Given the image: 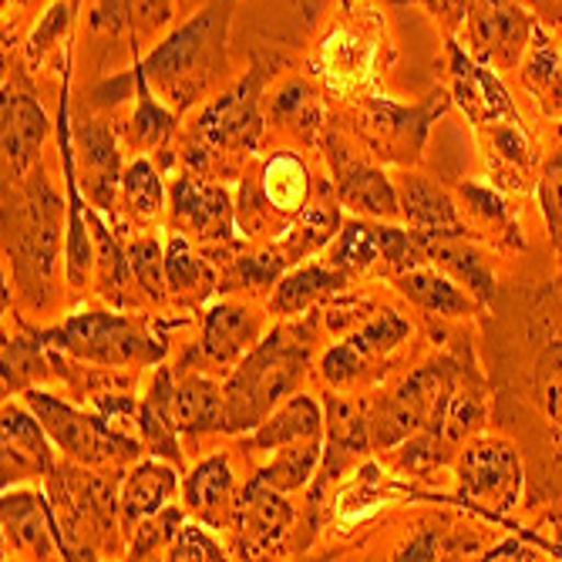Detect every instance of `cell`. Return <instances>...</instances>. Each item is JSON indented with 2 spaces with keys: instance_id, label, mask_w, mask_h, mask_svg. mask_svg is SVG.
I'll return each mask as SVG.
<instances>
[{
  "instance_id": "obj_1",
  "label": "cell",
  "mask_w": 562,
  "mask_h": 562,
  "mask_svg": "<svg viewBox=\"0 0 562 562\" xmlns=\"http://www.w3.org/2000/svg\"><path fill=\"white\" fill-rule=\"evenodd\" d=\"M233 11L236 0H216L151 47L145 61H138V71L145 75L151 91H159L176 112L195 105L202 94H210L226 78V41Z\"/></svg>"
},
{
  "instance_id": "obj_2",
  "label": "cell",
  "mask_w": 562,
  "mask_h": 562,
  "mask_svg": "<svg viewBox=\"0 0 562 562\" xmlns=\"http://www.w3.org/2000/svg\"><path fill=\"white\" fill-rule=\"evenodd\" d=\"M61 206L41 166L18 182H4V252L18 290L41 306L55 286L61 260Z\"/></svg>"
},
{
  "instance_id": "obj_3",
  "label": "cell",
  "mask_w": 562,
  "mask_h": 562,
  "mask_svg": "<svg viewBox=\"0 0 562 562\" xmlns=\"http://www.w3.org/2000/svg\"><path fill=\"white\" fill-rule=\"evenodd\" d=\"M306 361H311V347L303 344V334L286 327L263 334L223 384L226 431L239 435L260 428L290 394H296Z\"/></svg>"
},
{
  "instance_id": "obj_4",
  "label": "cell",
  "mask_w": 562,
  "mask_h": 562,
  "mask_svg": "<svg viewBox=\"0 0 562 562\" xmlns=\"http://www.w3.org/2000/svg\"><path fill=\"white\" fill-rule=\"evenodd\" d=\"M44 340L78 361L98 368H145L162 364L166 340L151 334L148 321L112 314V311H81L71 314L61 327L44 330Z\"/></svg>"
},
{
  "instance_id": "obj_5",
  "label": "cell",
  "mask_w": 562,
  "mask_h": 562,
  "mask_svg": "<svg viewBox=\"0 0 562 562\" xmlns=\"http://www.w3.org/2000/svg\"><path fill=\"white\" fill-rule=\"evenodd\" d=\"M458 368H462V357L445 353V357H435V361H428L418 371L407 374L371 412L374 448L394 451L397 445H404L418 431H428L438 441L441 415H445V404L451 397Z\"/></svg>"
},
{
  "instance_id": "obj_6",
  "label": "cell",
  "mask_w": 562,
  "mask_h": 562,
  "mask_svg": "<svg viewBox=\"0 0 562 562\" xmlns=\"http://www.w3.org/2000/svg\"><path fill=\"white\" fill-rule=\"evenodd\" d=\"M24 404L37 415V422L44 425L50 441H55L68 458H75V462H85V465L135 462L145 448L135 435L115 431L98 412H81V407L61 401L58 394H47L41 387H27Z\"/></svg>"
},
{
  "instance_id": "obj_7",
  "label": "cell",
  "mask_w": 562,
  "mask_h": 562,
  "mask_svg": "<svg viewBox=\"0 0 562 562\" xmlns=\"http://www.w3.org/2000/svg\"><path fill=\"white\" fill-rule=\"evenodd\" d=\"M522 495V462L519 451L502 438H479L465 445L458 458V488L454 502L472 513H482L488 522H505Z\"/></svg>"
},
{
  "instance_id": "obj_8",
  "label": "cell",
  "mask_w": 562,
  "mask_h": 562,
  "mask_svg": "<svg viewBox=\"0 0 562 562\" xmlns=\"http://www.w3.org/2000/svg\"><path fill=\"white\" fill-rule=\"evenodd\" d=\"M371 415H364L361 404L330 397L327 401V431H324V458L314 482L306 485V536L303 549L321 532L324 522V498L330 485H337L361 458L371 451Z\"/></svg>"
},
{
  "instance_id": "obj_9",
  "label": "cell",
  "mask_w": 562,
  "mask_h": 562,
  "mask_svg": "<svg viewBox=\"0 0 562 562\" xmlns=\"http://www.w3.org/2000/svg\"><path fill=\"white\" fill-rule=\"evenodd\" d=\"M448 105H451V94L441 88H435L425 101H418L412 109L374 94V98H364V105H361V115H364L361 132L378 156L391 162H418L431 125L448 112Z\"/></svg>"
},
{
  "instance_id": "obj_10",
  "label": "cell",
  "mask_w": 562,
  "mask_h": 562,
  "mask_svg": "<svg viewBox=\"0 0 562 562\" xmlns=\"http://www.w3.org/2000/svg\"><path fill=\"white\" fill-rule=\"evenodd\" d=\"M263 88H267L263 68H252L229 91L210 101L195 122L199 142L229 151L257 148L263 138Z\"/></svg>"
},
{
  "instance_id": "obj_11",
  "label": "cell",
  "mask_w": 562,
  "mask_h": 562,
  "mask_svg": "<svg viewBox=\"0 0 562 562\" xmlns=\"http://www.w3.org/2000/svg\"><path fill=\"white\" fill-rule=\"evenodd\" d=\"M465 34L472 44L469 55L475 61L513 71L532 44L536 21L526 8H519V0H475L465 21Z\"/></svg>"
},
{
  "instance_id": "obj_12",
  "label": "cell",
  "mask_w": 562,
  "mask_h": 562,
  "mask_svg": "<svg viewBox=\"0 0 562 562\" xmlns=\"http://www.w3.org/2000/svg\"><path fill=\"white\" fill-rule=\"evenodd\" d=\"M407 337H412V324H407L394 306H384V311H374L371 321H364L361 330L347 334L340 344H334L321 357V374L334 387L361 381L371 374V368L381 357L397 350Z\"/></svg>"
},
{
  "instance_id": "obj_13",
  "label": "cell",
  "mask_w": 562,
  "mask_h": 562,
  "mask_svg": "<svg viewBox=\"0 0 562 562\" xmlns=\"http://www.w3.org/2000/svg\"><path fill=\"white\" fill-rule=\"evenodd\" d=\"M293 519H296V513L283 498V492L249 479V485L236 498L233 522H229V529L236 536V552L243 559H270L273 552L283 549V539H286Z\"/></svg>"
},
{
  "instance_id": "obj_14",
  "label": "cell",
  "mask_w": 562,
  "mask_h": 562,
  "mask_svg": "<svg viewBox=\"0 0 562 562\" xmlns=\"http://www.w3.org/2000/svg\"><path fill=\"white\" fill-rule=\"evenodd\" d=\"M58 151L65 166V186H68V213H65V277L75 290L88 286V277L94 273V243L88 226V202L81 199V179L75 162V135H71V115H68V75L61 88V115H58Z\"/></svg>"
},
{
  "instance_id": "obj_15",
  "label": "cell",
  "mask_w": 562,
  "mask_h": 562,
  "mask_svg": "<svg viewBox=\"0 0 562 562\" xmlns=\"http://www.w3.org/2000/svg\"><path fill=\"white\" fill-rule=\"evenodd\" d=\"M327 159L334 169V195L340 199V206L353 210L357 216L381 220V223L401 220L397 186L381 169H374L364 159H357L353 151L347 145H340L337 138L327 142Z\"/></svg>"
},
{
  "instance_id": "obj_16",
  "label": "cell",
  "mask_w": 562,
  "mask_h": 562,
  "mask_svg": "<svg viewBox=\"0 0 562 562\" xmlns=\"http://www.w3.org/2000/svg\"><path fill=\"white\" fill-rule=\"evenodd\" d=\"M4 546L27 559H75L71 542L58 529V513L41 492L4 488Z\"/></svg>"
},
{
  "instance_id": "obj_17",
  "label": "cell",
  "mask_w": 562,
  "mask_h": 562,
  "mask_svg": "<svg viewBox=\"0 0 562 562\" xmlns=\"http://www.w3.org/2000/svg\"><path fill=\"white\" fill-rule=\"evenodd\" d=\"M448 68H451V98L458 101L472 125H495V122H522L516 101L508 98L498 75L475 61L458 41H448Z\"/></svg>"
},
{
  "instance_id": "obj_18",
  "label": "cell",
  "mask_w": 562,
  "mask_h": 562,
  "mask_svg": "<svg viewBox=\"0 0 562 562\" xmlns=\"http://www.w3.org/2000/svg\"><path fill=\"white\" fill-rule=\"evenodd\" d=\"M47 115L31 91L27 78L18 75L4 81V179L18 182L37 166L41 145L47 138Z\"/></svg>"
},
{
  "instance_id": "obj_19",
  "label": "cell",
  "mask_w": 562,
  "mask_h": 562,
  "mask_svg": "<svg viewBox=\"0 0 562 562\" xmlns=\"http://www.w3.org/2000/svg\"><path fill=\"white\" fill-rule=\"evenodd\" d=\"M55 441L31 407L4 404V488L24 479H47L55 472Z\"/></svg>"
},
{
  "instance_id": "obj_20",
  "label": "cell",
  "mask_w": 562,
  "mask_h": 562,
  "mask_svg": "<svg viewBox=\"0 0 562 562\" xmlns=\"http://www.w3.org/2000/svg\"><path fill=\"white\" fill-rule=\"evenodd\" d=\"M401 195V216L415 233L425 239H469V226L458 216V202L445 186L428 176L407 172L397 186Z\"/></svg>"
},
{
  "instance_id": "obj_21",
  "label": "cell",
  "mask_w": 562,
  "mask_h": 562,
  "mask_svg": "<svg viewBox=\"0 0 562 562\" xmlns=\"http://www.w3.org/2000/svg\"><path fill=\"white\" fill-rule=\"evenodd\" d=\"M172 216L182 229L206 243H229L236 236V210L223 186H206L182 176L172 189Z\"/></svg>"
},
{
  "instance_id": "obj_22",
  "label": "cell",
  "mask_w": 562,
  "mask_h": 562,
  "mask_svg": "<svg viewBox=\"0 0 562 562\" xmlns=\"http://www.w3.org/2000/svg\"><path fill=\"white\" fill-rule=\"evenodd\" d=\"M75 145H78V156H81V166H85V189L88 195L94 199V206L101 213H112L115 210V192L122 189V151H119V142L115 135L101 125V122H91V119H81L75 128Z\"/></svg>"
},
{
  "instance_id": "obj_23",
  "label": "cell",
  "mask_w": 562,
  "mask_h": 562,
  "mask_svg": "<svg viewBox=\"0 0 562 562\" xmlns=\"http://www.w3.org/2000/svg\"><path fill=\"white\" fill-rule=\"evenodd\" d=\"M260 340V314L243 303H216L202 314L199 353L213 364H239Z\"/></svg>"
},
{
  "instance_id": "obj_24",
  "label": "cell",
  "mask_w": 562,
  "mask_h": 562,
  "mask_svg": "<svg viewBox=\"0 0 562 562\" xmlns=\"http://www.w3.org/2000/svg\"><path fill=\"white\" fill-rule=\"evenodd\" d=\"M179 488V465L166 462V458H145V462H138L125 482H122V492H119V513H122V529L125 536L148 516L162 513V508L172 502Z\"/></svg>"
},
{
  "instance_id": "obj_25",
  "label": "cell",
  "mask_w": 562,
  "mask_h": 562,
  "mask_svg": "<svg viewBox=\"0 0 562 562\" xmlns=\"http://www.w3.org/2000/svg\"><path fill=\"white\" fill-rule=\"evenodd\" d=\"M485 415H488V387H485L482 374L475 371V364L462 361L451 397L445 404L441 428H438V445H441L445 458H451L465 441H472L479 435V428L485 425Z\"/></svg>"
},
{
  "instance_id": "obj_26",
  "label": "cell",
  "mask_w": 562,
  "mask_h": 562,
  "mask_svg": "<svg viewBox=\"0 0 562 562\" xmlns=\"http://www.w3.org/2000/svg\"><path fill=\"white\" fill-rule=\"evenodd\" d=\"M179 422H176V381L169 368H159L148 384V394L138 404V438L148 454L182 465L179 448Z\"/></svg>"
},
{
  "instance_id": "obj_27",
  "label": "cell",
  "mask_w": 562,
  "mask_h": 562,
  "mask_svg": "<svg viewBox=\"0 0 562 562\" xmlns=\"http://www.w3.org/2000/svg\"><path fill=\"white\" fill-rule=\"evenodd\" d=\"M186 495V508L210 529H226L233 522V469H229V458L223 454H210L186 475L182 485Z\"/></svg>"
},
{
  "instance_id": "obj_28",
  "label": "cell",
  "mask_w": 562,
  "mask_h": 562,
  "mask_svg": "<svg viewBox=\"0 0 562 562\" xmlns=\"http://www.w3.org/2000/svg\"><path fill=\"white\" fill-rule=\"evenodd\" d=\"M340 199L324 189L314 202H306V206L290 220V226L277 236L273 249L280 257L293 267L300 260H306L311 252L324 249L337 233H340Z\"/></svg>"
},
{
  "instance_id": "obj_29",
  "label": "cell",
  "mask_w": 562,
  "mask_h": 562,
  "mask_svg": "<svg viewBox=\"0 0 562 562\" xmlns=\"http://www.w3.org/2000/svg\"><path fill=\"white\" fill-rule=\"evenodd\" d=\"M397 293L415 303L418 311L425 314H438V317H469L475 314V296L469 290H462V283H458L454 277H448L445 270H431V267H412L404 270L397 277H391Z\"/></svg>"
},
{
  "instance_id": "obj_30",
  "label": "cell",
  "mask_w": 562,
  "mask_h": 562,
  "mask_svg": "<svg viewBox=\"0 0 562 562\" xmlns=\"http://www.w3.org/2000/svg\"><path fill=\"white\" fill-rule=\"evenodd\" d=\"M347 283H350V273H344L337 267H321V263L296 267L273 286L270 311L280 317H300L306 311H314V306L340 296L347 290Z\"/></svg>"
},
{
  "instance_id": "obj_31",
  "label": "cell",
  "mask_w": 562,
  "mask_h": 562,
  "mask_svg": "<svg viewBox=\"0 0 562 562\" xmlns=\"http://www.w3.org/2000/svg\"><path fill=\"white\" fill-rule=\"evenodd\" d=\"M324 431H327V418L321 412V404L311 394H290L260 428H252V435L246 438V448L277 451L303 438H324Z\"/></svg>"
},
{
  "instance_id": "obj_32",
  "label": "cell",
  "mask_w": 562,
  "mask_h": 562,
  "mask_svg": "<svg viewBox=\"0 0 562 562\" xmlns=\"http://www.w3.org/2000/svg\"><path fill=\"white\" fill-rule=\"evenodd\" d=\"M374 65V41L357 27H337L321 47V75L340 94L371 81Z\"/></svg>"
},
{
  "instance_id": "obj_33",
  "label": "cell",
  "mask_w": 562,
  "mask_h": 562,
  "mask_svg": "<svg viewBox=\"0 0 562 562\" xmlns=\"http://www.w3.org/2000/svg\"><path fill=\"white\" fill-rule=\"evenodd\" d=\"M428 263L462 283L475 303L495 300V273L485 252L469 239H428Z\"/></svg>"
},
{
  "instance_id": "obj_34",
  "label": "cell",
  "mask_w": 562,
  "mask_h": 562,
  "mask_svg": "<svg viewBox=\"0 0 562 562\" xmlns=\"http://www.w3.org/2000/svg\"><path fill=\"white\" fill-rule=\"evenodd\" d=\"M176 422L186 438L210 431H226V401L223 387L206 374H189L176 384Z\"/></svg>"
},
{
  "instance_id": "obj_35",
  "label": "cell",
  "mask_w": 562,
  "mask_h": 562,
  "mask_svg": "<svg viewBox=\"0 0 562 562\" xmlns=\"http://www.w3.org/2000/svg\"><path fill=\"white\" fill-rule=\"evenodd\" d=\"M260 192L267 199L270 213L277 216H296L306 199H311V169L296 151H273L260 169Z\"/></svg>"
},
{
  "instance_id": "obj_36",
  "label": "cell",
  "mask_w": 562,
  "mask_h": 562,
  "mask_svg": "<svg viewBox=\"0 0 562 562\" xmlns=\"http://www.w3.org/2000/svg\"><path fill=\"white\" fill-rule=\"evenodd\" d=\"M519 78L546 115L562 119V55L546 37L542 27H536V34H532V44L522 58Z\"/></svg>"
},
{
  "instance_id": "obj_37",
  "label": "cell",
  "mask_w": 562,
  "mask_h": 562,
  "mask_svg": "<svg viewBox=\"0 0 562 562\" xmlns=\"http://www.w3.org/2000/svg\"><path fill=\"white\" fill-rule=\"evenodd\" d=\"M482 128H485L492 179H502L508 189H526L532 169V145L522 122H495Z\"/></svg>"
},
{
  "instance_id": "obj_38",
  "label": "cell",
  "mask_w": 562,
  "mask_h": 562,
  "mask_svg": "<svg viewBox=\"0 0 562 562\" xmlns=\"http://www.w3.org/2000/svg\"><path fill=\"white\" fill-rule=\"evenodd\" d=\"M166 277H169L172 300H179L186 306H195L213 290H220L216 270L199 257L182 233H176L166 246Z\"/></svg>"
},
{
  "instance_id": "obj_39",
  "label": "cell",
  "mask_w": 562,
  "mask_h": 562,
  "mask_svg": "<svg viewBox=\"0 0 562 562\" xmlns=\"http://www.w3.org/2000/svg\"><path fill=\"white\" fill-rule=\"evenodd\" d=\"M270 119L303 142H317L327 122V109L311 81H286L270 101Z\"/></svg>"
},
{
  "instance_id": "obj_40",
  "label": "cell",
  "mask_w": 562,
  "mask_h": 562,
  "mask_svg": "<svg viewBox=\"0 0 562 562\" xmlns=\"http://www.w3.org/2000/svg\"><path fill=\"white\" fill-rule=\"evenodd\" d=\"M321 458H324V438H303V441L277 448V454L252 479L260 485L283 492V495L300 492L314 482V475L321 469Z\"/></svg>"
},
{
  "instance_id": "obj_41",
  "label": "cell",
  "mask_w": 562,
  "mask_h": 562,
  "mask_svg": "<svg viewBox=\"0 0 562 562\" xmlns=\"http://www.w3.org/2000/svg\"><path fill=\"white\" fill-rule=\"evenodd\" d=\"M88 226H91V243H94V280H98V293L112 300V303H125V280L132 273L128 267V249L119 246V239L112 236V229L105 226L91 206H88Z\"/></svg>"
},
{
  "instance_id": "obj_42",
  "label": "cell",
  "mask_w": 562,
  "mask_h": 562,
  "mask_svg": "<svg viewBox=\"0 0 562 562\" xmlns=\"http://www.w3.org/2000/svg\"><path fill=\"white\" fill-rule=\"evenodd\" d=\"M384 260V249H381V220L368 223V216H357L347 220L330 246V267L344 270V273H364L374 263Z\"/></svg>"
},
{
  "instance_id": "obj_43",
  "label": "cell",
  "mask_w": 562,
  "mask_h": 562,
  "mask_svg": "<svg viewBox=\"0 0 562 562\" xmlns=\"http://www.w3.org/2000/svg\"><path fill=\"white\" fill-rule=\"evenodd\" d=\"M179 112L162 105L151 91V85L145 81V75L135 65V115H132V145L142 151L162 148L169 142V135L176 132Z\"/></svg>"
},
{
  "instance_id": "obj_44",
  "label": "cell",
  "mask_w": 562,
  "mask_h": 562,
  "mask_svg": "<svg viewBox=\"0 0 562 562\" xmlns=\"http://www.w3.org/2000/svg\"><path fill=\"white\" fill-rule=\"evenodd\" d=\"M44 334H31V337H8L4 340V394H24L27 387H34L37 381H44L47 361L41 340Z\"/></svg>"
},
{
  "instance_id": "obj_45",
  "label": "cell",
  "mask_w": 562,
  "mask_h": 562,
  "mask_svg": "<svg viewBox=\"0 0 562 562\" xmlns=\"http://www.w3.org/2000/svg\"><path fill=\"white\" fill-rule=\"evenodd\" d=\"M122 202L132 220L148 223L162 213V202H166V186L159 169L151 166L148 159H135L125 176H122Z\"/></svg>"
},
{
  "instance_id": "obj_46",
  "label": "cell",
  "mask_w": 562,
  "mask_h": 562,
  "mask_svg": "<svg viewBox=\"0 0 562 562\" xmlns=\"http://www.w3.org/2000/svg\"><path fill=\"white\" fill-rule=\"evenodd\" d=\"M536 401L542 407V415L549 418L552 431L562 441V334L552 337L542 353L536 357V378H532Z\"/></svg>"
},
{
  "instance_id": "obj_47",
  "label": "cell",
  "mask_w": 562,
  "mask_h": 562,
  "mask_svg": "<svg viewBox=\"0 0 562 562\" xmlns=\"http://www.w3.org/2000/svg\"><path fill=\"white\" fill-rule=\"evenodd\" d=\"M458 195H462V202L469 206V213H472V216H479L485 226L498 229L505 243L522 246V236H519V226H516V220H513V210H508L505 195H502L495 186H485V182L465 179L462 186H458Z\"/></svg>"
},
{
  "instance_id": "obj_48",
  "label": "cell",
  "mask_w": 562,
  "mask_h": 562,
  "mask_svg": "<svg viewBox=\"0 0 562 562\" xmlns=\"http://www.w3.org/2000/svg\"><path fill=\"white\" fill-rule=\"evenodd\" d=\"M387 495H391V482L384 479L381 465L368 462L361 469V475L353 479V485L337 498V519L340 522H361L371 513H378V508L387 502Z\"/></svg>"
},
{
  "instance_id": "obj_49",
  "label": "cell",
  "mask_w": 562,
  "mask_h": 562,
  "mask_svg": "<svg viewBox=\"0 0 562 562\" xmlns=\"http://www.w3.org/2000/svg\"><path fill=\"white\" fill-rule=\"evenodd\" d=\"M128 267L138 283V290L151 303H166L169 293V277H166V249L159 239H138L128 246Z\"/></svg>"
},
{
  "instance_id": "obj_50",
  "label": "cell",
  "mask_w": 562,
  "mask_h": 562,
  "mask_svg": "<svg viewBox=\"0 0 562 562\" xmlns=\"http://www.w3.org/2000/svg\"><path fill=\"white\" fill-rule=\"evenodd\" d=\"M290 263L277 249L270 252H249V257H236L229 267V277H223L220 290H270L283 280V270Z\"/></svg>"
},
{
  "instance_id": "obj_51",
  "label": "cell",
  "mask_w": 562,
  "mask_h": 562,
  "mask_svg": "<svg viewBox=\"0 0 562 562\" xmlns=\"http://www.w3.org/2000/svg\"><path fill=\"white\" fill-rule=\"evenodd\" d=\"M182 526H186L182 508L166 505L162 513L142 519V522L128 532V555H132V559H148V555H156V552L169 549Z\"/></svg>"
},
{
  "instance_id": "obj_52",
  "label": "cell",
  "mask_w": 562,
  "mask_h": 562,
  "mask_svg": "<svg viewBox=\"0 0 562 562\" xmlns=\"http://www.w3.org/2000/svg\"><path fill=\"white\" fill-rule=\"evenodd\" d=\"M536 195H539L546 229L552 236V246L562 263V151H555V156L542 166V172L536 179Z\"/></svg>"
},
{
  "instance_id": "obj_53",
  "label": "cell",
  "mask_w": 562,
  "mask_h": 562,
  "mask_svg": "<svg viewBox=\"0 0 562 562\" xmlns=\"http://www.w3.org/2000/svg\"><path fill=\"white\" fill-rule=\"evenodd\" d=\"M166 552H169L166 559H172V562H216V559H229L226 549L206 529L195 526V522H186Z\"/></svg>"
},
{
  "instance_id": "obj_54",
  "label": "cell",
  "mask_w": 562,
  "mask_h": 562,
  "mask_svg": "<svg viewBox=\"0 0 562 562\" xmlns=\"http://www.w3.org/2000/svg\"><path fill=\"white\" fill-rule=\"evenodd\" d=\"M68 24H71V8L65 4V0H58V4L44 14V21L34 27L31 44H27V58H31L34 65H41V58L47 55V50L65 37Z\"/></svg>"
},
{
  "instance_id": "obj_55",
  "label": "cell",
  "mask_w": 562,
  "mask_h": 562,
  "mask_svg": "<svg viewBox=\"0 0 562 562\" xmlns=\"http://www.w3.org/2000/svg\"><path fill=\"white\" fill-rule=\"evenodd\" d=\"M138 404L132 394H122V391H112V394H98L94 397V412L105 418L115 431L122 435H132V428L138 431ZM138 438V435H135ZM142 441V438H138Z\"/></svg>"
},
{
  "instance_id": "obj_56",
  "label": "cell",
  "mask_w": 562,
  "mask_h": 562,
  "mask_svg": "<svg viewBox=\"0 0 562 562\" xmlns=\"http://www.w3.org/2000/svg\"><path fill=\"white\" fill-rule=\"evenodd\" d=\"M418 4H425L441 21L445 31H458L469 21V11H472L475 0H418Z\"/></svg>"
}]
</instances>
